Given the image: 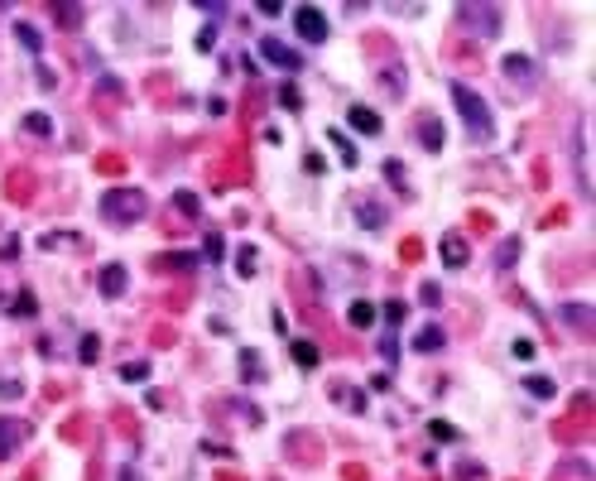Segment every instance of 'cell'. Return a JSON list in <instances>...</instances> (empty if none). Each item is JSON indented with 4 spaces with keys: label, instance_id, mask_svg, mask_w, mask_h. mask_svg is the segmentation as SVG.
<instances>
[{
    "label": "cell",
    "instance_id": "e0dca14e",
    "mask_svg": "<svg viewBox=\"0 0 596 481\" xmlns=\"http://www.w3.org/2000/svg\"><path fill=\"white\" fill-rule=\"evenodd\" d=\"M346 318H351V327H361V332H366V327H375V308H371V303H351V313H346Z\"/></svg>",
    "mask_w": 596,
    "mask_h": 481
},
{
    "label": "cell",
    "instance_id": "e575fe53",
    "mask_svg": "<svg viewBox=\"0 0 596 481\" xmlns=\"http://www.w3.org/2000/svg\"><path fill=\"white\" fill-rule=\"evenodd\" d=\"M385 323H390V327L404 323V303H385Z\"/></svg>",
    "mask_w": 596,
    "mask_h": 481
},
{
    "label": "cell",
    "instance_id": "f1b7e54d",
    "mask_svg": "<svg viewBox=\"0 0 596 481\" xmlns=\"http://www.w3.org/2000/svg\"><path fill=\"white\" fill-rule=\"evenodd\" d=\"M255 265H260V260H255V251L245 246V251L236 255V270H241V275H255Z\"/></svg>",
    "mask_w": 596,
    "mask_h": 481
},
{
    "label": "cell",
    "instance_id": "277c9868",
    "mask_svg": "<svg viewBox=\"0 0 596 481\" xmlns=\"http://www.w3.org/2000/svg\"><path fill=\"white\" fill-rule=\"evenodd\" d=\"M294 29L308 39V44H327V15L317 5H298L294 10Z\"/></svg>",
    "mask_w": 596,
    "mask_h": 481
},
{
    "label": "cell",
    "instance_id": "d6a6232c",
    "mask_svg": "<svg viewBox=\"0 0 596 481\" xmlns=\"http://www.w3.org/2000/svg\"><path fill=\"white\" fill-rule=\"evenodd\" d=\"M198 10H202V15H212V19H221V15H226V5H221V0H198Z\"/></svg>",
    "mask_w": 596,
    "mask_h": 481
},
{
    "label": "cell",
    "instance_id": "52a82bcc",
    "mask_svg": "<svg viewBox=\"0 0 596 481\" xmlns=\"http://www.w3.org/2000/svg\"><path fill=\"white\" fill-rule=\"evenodd\" d=\"M24 438H29V428H24L19 419H0V462H5V457H15Z\"/></svg>",
    "mask_w": 596,
    "mask_h": 481
},
{
    "label": "cell",
    "instance_id": "44dd1931",
    "mask_svg": "<svg viewBox=\"0 0 596 481\" xmlns=\"http://www.w3.org/2000/svg\"><path fill=\"white\" fill-rule=\"evenodd\" d=\"M327 140L337 145V154H342V164H356V149H351V140H346L342 130H327Z\"/></svg>",
    "mask_w": 596,
    "mask_h": 481
},
{
    "label": "cell",
    "instance_id": "4dcf8cb0",
    "mask_svg": "<svg viewBox=\"0 0 596 481\" xmlns=\"http://www.w3.org/2000/svg\"><path fill=\"white\" fill-rule=\"evenodd\" d=\"M120 376H125V381H149V366H145V361H130Z\"/></svg>",
    "mask_w": 596,
    "mask_h": 481
},
{
    "label": "cell",
    "instance_id": "6da1fadb",
    "mask_svg": "<svg viewBox=\"0 0 596 481\" xmlns=\"http://www.w3.org/2000/svg\"><path fill=\"white\" fill-rule=\"evenodd\" d=\"M447 92H452V106L462 111V120H467V130H472V140H476V145H486V140L496 135V120H491V106H486L481 96L472 92L467 82H452Z\"/></svg>",
    "mask_w": 596,
    "mask_h": 481
},
{
    "label": "cell",
    "instance_id": "d4e9b609",
    "mask_svg": "<svg viewBox=\"0 0 596 481\" xmlns=\"http://www.w3.org/2000/svg\"><path fill=\"white\" fill-rule=\"evenodd\" d=\"M97 352H101V342L92 337V332H87V337L77 342V356H82V366H92V361H97Z\"/></svg>",
    "mask_w": 596,
    "mask_h": 481
},
{
    "label": "cell",
    "instance_id": "83f0119b",
    "mask_svg": "<svg viewBox=\"0 0 596 481\" xmlns=\"http://www.w3.org/2000/svg\"><path fill=\"white\" fill-rule=\"evenodd\" d=\"M274 101H279V106H289V111H298V106H303V96H298V87H289V82H284V87L274 92Z\"/></svg>",
    "mask_w": 596,
    "mask_h": 481
},
{
    "label": "cell",
    "instance_id": "7c38bea8",
    "mask_svg": "<svg viewBox=\"0 0 596 481\" xmlns=\"http://www.w3.org/2000/svg\"><path fill=\"white\" fill-rule=\"evenodd\" d=\"M418 140H423V149H443V120L423 116L418 120Z\"/></svg>",
    "mask_w": 596,
    "mask_h": 481
},
{
    "label": "cell",
    "instance_id": "ba28073f",
    "mask_svg": "<svg viewBox=\"0 0 596 481\" xmlns=\"http://www.w3.org/2000/svg\"><path fill=\"white\" fill-rule=\"evenodd\" d=\"M558 323H572L577 332H592L596 327V308H587V303H558Z\"/></svg>",
    "mask_w": 596,
    "mask_h": 481
},
{
    "label": "cell",
    "instance_id": "8992f818",
    "mask_svg": "<svg viewBox=\"0 0 596 481\" xmlns=\"http://www.w3.org/2000/svg\"><path fill=\"white\" fill-rule=\"evenodd\" d=\"M505 82H514V87H539V63L529 58V53H510L505 58Z\"/></svg>",
    "mask_w": 596,
    "mask_h": 481
},
{
    "label": "cell",
    "instance_id": "4316f807",
    "mask_svg": "<svg viewBox=\"0 0 596 481\" xmlns=\"http://www.w3.org/2000/svg\"><path fill=\"white\" fill-rule=\"evenodd\" d=\"M241 376L245 381H260V356L255 352H241Z\"/></svg>",
    "mask_w": 596,
    "mask_h": 481
},
{
    "label": "cell",
    "instance_id": "7402d4cb",
    "mask_svg": "<svg viewBox=\"0 0 596 481\" xmlns=\"http://www.w3.org/2000/svg\"><path fill=\"white\" fill-rule=\"evenodd\" d=\"M332 394H337V399H346V409H366V394H361V390H351V385H332Z\"/></svg>",
    "mask_w": 596,
    "mask_h": 481
},
{
    "label": "cell",
    "instance_id": "f546056e",
    "mask_svg": "<svg viewBox=\"0 0 596 481\" xmlns=\"http://www.w3.org/2000/svg\"><path fill=\"white\" fill-rule=\"evenodd\" d=\"M385 174H390V183H395L399 192H409V183H404V164H399V159H390V164H385Z\"/></svg>",
    "mask_w": 596,
    "mask_h": 481
},
{
    "label": "cell",
    "instance_id": "30bf717a",
    "mask_svg": "<svg viewBox=\"0 0 596 481\" xmlns=\"http://www.w3.org/2000/svg\"><path fill=\"white\" fill-rule=\"evenodd\" d=\"M346 120H351L361 135H380V116H375L371 106H351V111H346Z\"/></svg>",
    "mask_w": 596,
    "mask_h": 481
},
{
    "label": "cell",
    "instance_id": "3957f363",
    "mask_svg": "<svg viewBox=\"0 0 596 481\" xmlns=\"http://www.w3.org/2000/svg\"><path fill=\"white\" fill-rule=\"evenodd\" d=\"M457 19L467 34H481V39H496L500 34V10L496 5H457Z\"/></svg>",
    "mask_w": 596,
    "mask_h": 481
},
{
    "label": "cell",
    "instance_id": "5bb4252c",
    "mask_svg": "<svg viewBox=\"0 0 596 481\" xmlns=\"http://www.w3.org/2000/svg\"><path fill=\"white\" fill-rule=\"evenodd\" d=\"M356 221L371 226V231H380V226H385V207H380V202H361V207H356Z\"/></svg>",
    "mask_w": 596,
    "mask_h": 481
},
{
    "label": "cell",
    "instance_id": "7a4b0ae2",
    "mask_svg": "<svg viewBox=\"0 0 596 481\" xmlns=\"http://www.w3.org/2000/svg\"><path fill=\"white\" fill-rule=\"evenodd\" d=\"M101 212H106L111 221H140V217H145V197L135 188H111L101 197Z\"/></svg>",
    "mask_w": 596,
    "mask_h": 481
},
{
    "label": "cell",
    "instance_id": "1f68e13d",
    "mask_svg": "<svg viewBox=\"0 0 596 481\" xmlns=\"http://www.w3.org/2000/svg\"><path fill=\"white\" fill-rule=\"evenodd\" d=\"M428 433H433L438 443H443V438H457V428H452V424H443V419H433V424H428Z\"/></svg>",
    "mask_w": 596,
    "mask_h": 481
},
{
    "label": "cell",
    "instance_id": "603a6c76",
    "mask_svg": "<svg viewBox=\"0 0 596 481\" xmlns=\"http://www.w3.org/2000/svg\"><path fill=\"white\" fill-rule=\"evenodd\" d=\"M174 202H178V212H183V217H198V212H202L198 192H188V188H183V192H174Z\"/></svg>",
    "mask_w": 596,
    "mask_h": 481
},
{
    "label": "cell",
    "instance_id": "9a60e30c",
    "mask_svg": "<svg viewBox=\"0 0 596 481\" xmlns=\"http://www.w3.org/2000/svg\"><path fill=\"white\" fill-rule=\"evenodd\" d=\"M221 255H226V241H221V231H207V236H202V260H212V265H216Z\"/></svg>",
    "mask_w": 596,
    "mask_h": 481
},
{
    "label": "cell",
    "instance_id": "ffe728a7",
    "mask_svg": "<svg viewBox=\"0 0 596 481\" xmlns=\"http://www.w3.org/2000/svg\"><path fill=\"white\" fill-rule=\"evenodd\" d=\"M24 130H34V135H53V120H48L44 111H29V116H24Z\"/></svg>",
    "mask_w": 596,
    "mask_h": 481
},
{
    "label": "cell",
    "instance_id": "d590c367",
    "mask_svg": "<svg viewBox=\"0 0 596 481\" xmlns=\"http://www.w3.org/2000/svg\"><path fill=\"white\" fill-rule=\"evenodd\" d=\"M514 251H519V241H505V246H500V255H496V260H500V265H510V260H514Z\"/></svg>",
    "mask_w": 596,
    "mask_h": 481
},
{
    "label": "cell",
    "instance_id": "8fae6325",
    "mask_svg": "<svg viewBox=\"0 0 596 481\" xmlns=\"http://www.w3.org/2000/svg\"><path fill=\"white\" fill-rule=\"evenodd\" d=\"M101 293L106 298H120L125 293V265H106L101 270Z\"/></svg>",
    "mask_w": 596,
    "mask_h": 481
},
{
    "label": "cell",
    "instance_id": "8d00e7d4",
    "mask_svg": "<svg viewBox=\"0 0 596 481\" xmlns=\"http://www.w3.org/2000/svg\"><path fill=\"white\" fill-rule=\"evenodd\" d=\"M19 390H24L19 381H0V394H5V399H19Z\"/></svg>",
    "mask_w": 596,
    "mask_h": 481
},
{
    "label": "cell",
    "instance_id": "484cf974",
    "mask_svg": "<svg viewBox=\"0 0 596 481\" xmlns=\"http://www.w3.org/2000/svg\"><path fill=\"white\" fill-rule=\"evenodd\" d=\"M10 313H15V318H19V313H24V318H34V313H39V303H34L29 293H19V298H10Z\"/></svg>",
    "mask_w": 596,
    "mask_h": 481
},
{
    "label": "cell",
    "instance_id": "ac0fdd59",
    "mask_svg": "<svg viewBox=\"0 0 596 481\" xmlns=\"http://www.w3.org/2000/svg\"><path fill=\"white\" fill-rule=\"evenodd\" d=\"M524 390H529V394H539V399H553V394H558L553 381H543V376H524Z\"/></svg>",
    "mask_w": 596,
    "mask_h": 481
},
{
    "label": "cell",
    "instance_id": "74e56055",
    "mask_svg": "<svg viewBox=\"0 0 596 481\" xmlns=\"http://www.w3.org/2000/svg\"><path fill=\"white\" fill-rule=\"evenodd\" d=\"M438 298H443V293H438V284H423V303H428V308H438Z\"/></svg>",
    "mask_w": 596,
    "mask_h": 481
},
{
    "label": "cell",
    "instance_id": "cb8c5ba5",
    "mask_svg": "<svg viewBox=\"0 0 596 481\" xmlns=\"http://www.w3.org/2000/svg\"><path fill=\"white\" fill-rule=\"evenodd\" d=\"M15 34H19V44H24L29 53H39V48H44V39H39V29H29V24H15Z\"/></svg>",
    "mask_w": 596,
    "mask_h": 481
},
{
    "label": "cell",
    "instance_id": "5b68a950",
    "mask_svg": "<svg viewBox=\"0 0 596 481\" xmlns=\"http://www.w3.org/2000/svg\"><path fill=\"white\" fill-rule=\"evenodd\" d=\"M260 53H265L274 68H284V73H298V68H303V53L289 48L284 39H274V34H265V39H260Z\"/></svg>",
    "mask_w": 596,
    "mask_h": 481
},
{
    "label": "cell",
    "instance_id": "2e32d148",
    "mask_svg": "<svg viewBox=\"0 0 596 481\" xmlns=\"http://www.w3.org/2000/svg\"><path fill=\"white\" fill-rule=\"evenodd\" d=\"M447 337H443V327H423L418 337H413V352H438Z\"/></svg>",
    "mask_w": 596,
    "mask_h": 481
},
{
    "label": "cell",
    "instance_id": "4fadbf2b",
    "mask_svg": "<svg viewBox=\"0 0 596 481\" xmlns=\"http://www.w3.org/2000/svg\"><path fill=\"white\" fill-rule=\"evenodd\" d=\"M289 352H294V361L303 366V371H313V366L322 361V356H317V347H313V342H303V337H294V342H289Z\"/></svg>",
    "mask_w": 596,
    "mask_h": 481
},
{
    "label": "cell",
    "instance_id": "9c48e42d",
    "mask_svg": "<svg viewBox=\"0 0 596 481\" xmlns=\"http://www.w3.org/2000/svg\"><path fill=\"white\" fill-rule=\"evenodd\" d=\"M438 255H443L447 270H462V265H467V241H462V236H443V251H438Z\"/></svg>",
    "mask_w": 596,
    "mask_h": 481
},
{
    "label": "cell",
    "instance_id": "d6986e66",
    "mask_svg": "<svg viewBox=\"0 0 596 481\" xmlns=\"http://www.w3.org/2000/svg\"><path fill=\"white\" fill-rule=\"evenodd\" d=\"M53 15H58V24H68V29L82 24V5H53Z\"/></svg>",
    "mask_w": 596,
    "mask_h": 481
},
{
    "label": "cell",
    "instance_id": "836d02e7",
    "mask_svg": "<svg viewBox=\"0 0 596 481\" xmlns=\"http://www.w3.org/2000/svg\"><path fill=\"white\" fill-rule=\"evenodd\" d=\"M380 347H385V361H395V356H399V337H395V327L385 332V342H380Z\"/></svg>",
    "mask_w": 596,
    "mask_h": 481
}]
</instances>
